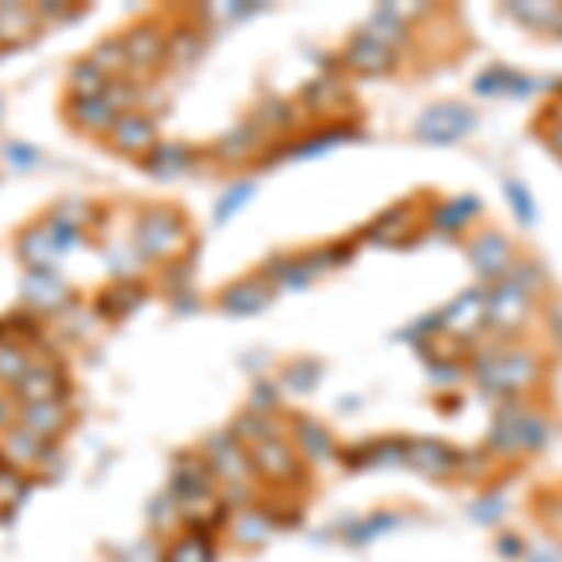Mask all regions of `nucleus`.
I'll return each mask as SVG.
<instances>
[{
    "label": "nucleus",
    "instance_id": "nucleus-1",
    "mask_svg": "<svg viewBox=\"0 0 562 562\" xmlns=\"http://www.w3.org/2000/svg\"><path fill=\"white\" fill-rule=\"evenodd\" d=\"M192 244V229H188L184 214L177 206H150L135 225V248L150 262H169Z\"/></svg>",
    "mask_w": 562,
    "mask_h": 562
},
{
    "label": "nucleus",
    "instance_id": "nucleus-2",
    "mask_svg": "<svg viewBox=\"0 0 562 562\" xmlns=\"http://www.w3.org/2000/svg\"><path fill=\"white\" fill-rule=\"evenodd\" d=\"M248 458H251L256 476L270 480V484H293V480H301V450H296L289 439H281L278 431L259 442H251Z\"/></svg>",
    "mask_w": 562,
    "mask_h": 562
},
{
    "label": "nucleus",
    "instance_id": "nucleus-3",
    "mask_svg": "<svg viewBox=\"0 0 562 562\" xmlns=\"http://www.w3.org/2000/svg\"><path fill=\"white\" fill-rule=\"evenodd\" d=\"M543 439H548V424L540 416L518 413V409H506L495 420L492 431V447L498 454H525V450H540Z\"/></svg>",
    "mask_w": 562,
    "mask_h": 562
},
{
    "label": "nucleus",
    "instance_id": "nucleus-4",
    "mask_svg": "<svg viewBox=\"0 0 562 562\" xmlns=\"http://www.w3.org/2000/svg\"><path fill=\"white\" fill-rule=\"evenodd\" d=\"M12 390H15V405H23L26 409V405L68 402L71 383H68V375L60 364H34Z\"/></svg>",
    "mask_w": 562,
    "mask_h": 562
},
{
    "label": "nucleus",
    "instance_id": "nucleus-5",
    "mask_svg": "<svg viewBox=\"0 0 562 562\" xmlns=\"http://www.w3.org/2000/svg\"><path fill=\"white\" fill-rule=\"evenodd\" d=\"M203 458L222 484H229V487L237 484V487H244V492H251L256 469H251V458L244 454V447L233 439V435H217V439H211V447H206Z\"/></svg>",
    "mask_w": 562,
    "mask_h": 562
},
{
    "label": "nucleus",
    "instance_id": "nucleus-6",
    "mask_svg": "<svg viewBox=\"0 0 562 562\" xmlns=\"http://www.w3.org/2000/svg\"><path fill=\"white\" fill-rule=\"evenodd\" d=\"M15 251H20L26 270H53V262L65 251V244H60L57 225H53L49 217H38V222H31L20 237H15Z\"/></svg>",
    "mask_w": 562,
    "mask_h": 562
},
{
    "label": "nucleus",
    "instance_id": "nucleus-7",
    "mask_svg": "<svg viewBox=\"0 0 562 562\" xmlns=\"http://www.w3.org/2000/svg\"><path fill=\"white\" fill-rule=\"evenodd\" d=\"M76 301L71 285L57 270H26L23 274V307L26 312H65Z\"/></svg>",
    "mask_w": 562,
    "mask_h": 562
},
{
    "label": "nucleus",
    "instance_id": "nucleus-8",
    "mask_svg": "<svg viewBox=\"0 0 562 562\" xmlns=\"http://www.w3.org/2000/svg\"><path fill=\"white\" fill-rule=\"evenodd\" d=\"M473 124H476V116L469 113L465 105L442 102V105H431L428 113L420 116V124H416V135H420L424 143H454L465 132H473Z\"/></svg>",
    "mask_w": 562,
    "mask_h": 562
},
{
    "label": "nucleus",
    "instance_id": "nucleus-9",
    "mask_svg": "<svg viewBox=\"0 0 562 562\" xmlns=\"http://www.w3.org/2000/svg\"><path fill=\"white\" fill-rule=\"evenodd\" d=\"M109 147L116 154H124V158L147 161L154 147H158V128H154V121L147 113H124L121 121L113 124V132H109Z\"/></svg>",
    "mask_w": 562,
    "mask_h": 562
},
{
    "label": "nucleus",
    "instance_id": "nucleus-10",
    "mask_svg": "<svg viewBox=\"0 0 562 562\" xmlns=\"http://www.w3.org/2000/svg\"><path fill=\"white\" fill-rule=\"evenodd\" d=\"M124 53H128V71H154L169 53V34H161L158 23H139L124 34Z\"/></svg>",
    "mask_w": 562,
    "mask_h": 562
},
{
    "label": "nucleus",
    "instance_id": "nucleus-11",
    "mask_svg": "<svg viewBox=\"0 0 562 562\" xmlns=\"http://www.w3.org/2000/svg\"><path fill=\"white\" fill-rule=\"evenodd\" d=\"M20 428L34 435L45 447L60 442L71 431V405L68 402H45V405H26L20 413Z\"/></svg>",
    "mask_w": 562,
    "mask_h": 562
},
{
    "label": "nucleus",
    "instance_id": "nucleus-12",
    "mask_svg": "<svg viewBox=\"0 0 562 562\" xmlns=\"http://www.w3.org/2000/svg\"><path fill=\"white\" fill-rule=\"evenodd\" d=\"M214 469L206 465V458H180L173 469V495L184 506L195 503H214Z\"/></svg>",
    "mask_w": 562,
    "mask_h": 562
},
{
    "label": "nucleus",
    "instance_id": "nucleus-13",
    "mask_svg": "<svg viewBox=\"0 0 562 562\" xmlns=\"http://www.w3.org/2000/svg\"><path fill=\"white\" fill-rule=\"evenodd\" d=\"M38 31H42L38 8L15 4V0H4V4H0V53H12V49H20V45L34 42Z\"/></svg>",
    "mask_w": 562,
    "mask_h": 562
},
{
    "label": "nucleus",
    "instance_id": "nucleus-14",
    "mask_svg": "<svg viewBox=\"0 0 562 562\" xmlns=\"http://www.w3.org/2000/svg\"><path fill=\"white\" fill-rule=\"evenodd\" d=\"M458 450L439 439H413L409 450H405V465H413L424 476H450L458 469Z\"/></svg>",
    "mask_w": 562,
    "mask_h": 562
},
{
    "label": "nucleus",
    "instance_id": "nucleus-15",
    "mask_svg": "<svg viewBox=\"0 0 562 562\" xmlns=\"http://www.w3.org/2000/svg\"><path fill=\"white\" fill-rule=\"evenodd\" d=\"M65 116H68L71 128L90 132V135H105V139H109V132H113V124L121 121L102 98H68Z\"/></svg>",
    "mask_w": 562,
    "mask_h": 562
},
{
    "label": "nucleus",
    "instance_id": "nucleus-16",
    "mask_svg": "<svg viewBox=\"0 0 562 562\" xmlns=\"http://www.w3.org/2000/svg\"><path fill=\"white\" fill-rule=\"evenodd\" d=\"M143 296H147V285L143 281H132V278H121L113 281V285H105L102 293H98V315L102 319H124V315H132L135 307L143 304Z\"/></svg>",
    "mask_w": 562,
    "mask_h": 562
},
{
    "label": "nucleus",
    "instance_id": "nucleus-17",
    "mask_svg": "<svg viewBox=\"0 0 562 562\" xmlns=\"http://www.w3.org/2000/svg\"><path fill=\"white\" fill-rule=\"evenodd\" d=\"M270 296L274 293H270V285L262 278H244L222 293V307L233 315H256L270 304Z\"/></svg>",
    "mask_w": 562,
    "mask_h": 562
},
{
    "label": "nucleus",
    "instance_id": "nucleus-18",
    "mask_svg": "<svg viewBox=\"0 0 562 562\" xmlns=\"http://www.w3.org/2000/svg\"><path fill=\"white\" fill-rule=\"evenodd\" d=\"M53 458V447H45L34 435H26L20 424L12 431H4V461L15 469H34V465H45Z\"/></svg>",
    "mask_w": 562,
    "mask_h": 562
},
{
    "label": "nucleus",
    "instance_id": "nucleus-19",
    "mask_svg": "<svg viewBox=\"0 0 562 562\" xmlns=\"http://www.w3.org/2000/svg\"><path fill=\"white\" fill-rule=\"evenodd\" d=\"M42 341V326L34 319V312L26 307H12V312L0 315V346L12 349H31Z\"/></svg>",
    "mask_w": 562,
    "mask_h": 562
},
{
    "label": "nucleus",
    "instance_id": "nucleus-20",
    "mask_svg": "<svg viewBox=\"0 0 562 562\" xmlns=\"http://www.w3.org/2000/svg\"><path fill=\"white\" fill-rule=\"evenodd\" d=\"M525 301H529V296H525V289H518V285H510V281H506V285L498 289L492 301H487V319L510 330V326H518L525 319V312H529V304H525Z\"/></svg>",
    "mask_w": 562,
    "mask_h": 562
},
{
    "label": "nucleus",
    "instance_id": "nucleus-21",
    "mask_svg": "<svg viewBox=\"0 0 562 562\" xmlns=\"http://www.w3.org/2000/svg\"><path fill=\"white\" fill-rule=\"evenodd\" d=\"M390 60H394L390 45H386V42H379L371 31L357 34V38H352V45H349V65H352V68H360V71H386V68H390Z\"/></svg>",
    "mask_w": 562,
    "mask_h": 562
},
{
    "label": "nucleus",
    "instance_id": "nucleus-22",
    "mask_svg": "<svg viewBox=\"0 0 562 562\" xmlns=\"http://www.w3.org/2000/svg\"><path fill=\"white\" fill-rule=\"evenodd\" d=\"M506 262H510V244H506L503 237H495V233H487V237H480L473 244V267L480 270V274L503 278Z\"/></svg>",
    "mask_w": 562,
    "mask_h": 562
},
{
    "label": "nucleus",
    "instance_id": "nucleus-23",
    "mask_svg": "<svg viewBox=\"0 0 562 562\" xmlns=\"http://www.w3.org/2000/svg\"><path fill=\"white\" fill-rule=\"evenodd\" d=\"M109 87V76L90 57L76 60L68 71V98H102Z\"/></svg>",
    "mask_w": 562,
    "mask_h": 562
},
{
    "label": "nucleus",
    "instance_id": "nucleus-24",
    "mask_svg": "<svg viewBox=\"0 0 562 562\" xmlns=\"http://www.w3.org/2000/svg\"><path fill=\"white\" fill-rule=\"evenodd\" d=\"M487 315V301H484V293H465L461 301H454L442 312V326H450V330H461V334H469L473 326L484 319Z\"/></svg>",
    "mask_w": 562,
    "mask_h": 562
},
{
    "label": "nucleus",
    "instance_id": "nucleus-25",
    "mask_svg": "<svg viewBox=\"0 0 562 562\" xmlns=\"http://www.w3.org/2000/svg\"><path fill=\"white\" fill-rule=\"evenodd\" d=\"M161 562H214V543L206 532H184V537H177L173 543L166 548V555Z\"/></svg>",
    "mask_w": 562,
    "mask_h": 562
},
{
    "label": "nucleus",
    "instance_id": "nucleus-26",
    "mask_svg": "<svg viewBox=\"0 0 562 562\" xmlns=\"http://www.w3.org/2000/svg\"><path fill=\"white\" fill-rule=\"evenodd\" d=\"M23 498H26V476H23V469L8 465V461L0 458V518H12V514L20 510Z\"/></svg>",
    "mask_w": 562,
    "mask_h": 562
},
{
    "label": "nucleus",
    "instance_id": "nucleus-27",
    "mask_svg": "<svg viewBox=\"0 0 562 562\" xmlns=\"http://www.w3.org/2000/svg\"><path fill=\"white\" fill-rule=\"evenodd\" d=\"M90 60L105 71L109 79H128V53H124V42L121 38H105L90 49Z\"/></svg>",
    "mask_w": 562,
    "mask_h": 562
},
{
    "label": "nucleus",
    "instance_id": "nucleus-28",
    "mask_svg": "<svg viewBox=\"0 0 562 562\" xmlns=\"http://www.w3.org/2000/svg\"><path fill=\"white\" fill-rule=\"evenodd\" d=\"M143 166L150 169V173H158V177H177V173H184L188 166H192V150L188 147H154V154Z\"/></svg>",
    "mask_w": 562,
    "mask_h": 562
},
{
    "label": "nucleus",
    "instance_id": "nucleus-29",
    "mask_svg": "<svg viewBox=\"0 0 562 562\" xmlns=\"http://www.w3.org/2000/svg\"><path fill=\"white\" fill-rule=\"evenodd\" d=\"M301 454L304 458H312V461H326V458H334V439H330V431H323L315 420H301Z\"/></svg>",
    "mask_w": 562,
    "mask_h": 562
},
{
    "label": "nucleus",
    "instance_id": "nucleus-30",
    "mask_svg": "<svg viewBox=\"0 0 562 562\" xmlns=\"http://www.w3.org/2000/svg\"><path fill=\"white\" fill-rule=\"evenodd\" d=\"M34 368L31 349H12V346H0V383L15 386L26 371Z\"/></svg>",
    "mask_w": 562,
    "mask_h": 562
},
{
    "label": "nucleus",
    "instance_id": "nucleus-31",
    "mask_svg": "<svg viewBox=\"0 0 562 562\" xmlns=\"http://www.w3.org/2000/svg\"><path fill=\"white\" fill-rule=\"evenodd\" d=\"M135 87L128 83V79H109V87H105V94H102V102L113 109L116 116H124V113H135Z\"/></svg>",
    "mask_w": 562,
    "mask_h": 562
},
{
    "label": "nucleus",
    "instance_id": "nucleus-32",
    "mask_svg": "<svg viewBox=\"0 0 562 562\" xmlns=\"http://www.w3.org/2000/svg\"><path fill=\"white\" fill-rule=\"evenodd\" d=\"M251 195H256V188H251V184H237L233 192H225V195H222V203H217V211H214V222H217V225H225L233 214L240 211L244 203H248Z\"/></svg>",
    "mask_w": 562,
    "mask_h": 562
},
{
    "label": "nucleus",
    "instance_id": "nucleus-33",
    "mask_svg": "<svg viewBox=\"0 0 562 562\" xmlns=\"http://www.w3.org/2000/svg\"><path fill=\"white\" fill-rule=\"evenodd\" d=\"M510 15H518L525 26H555L559 20V4H540V8H525V4H510Z\"/></svg>",
    "mask_w": 562,
    "mask_h": 562
},
{
    "label": "nucleus",
    "instance_id": "nucleus-34",
    "mask_svg": "<svg viewBox=\"0 0 562 562\" xmlns=\"http://www.w3.org/2000/svg\"><path fill=\"white\" fill-rule=\"evenodd\" d=\"M473 211H476V199H458V203L442 206L435 222H439L442 229H461V225H465L469 217H473Z\"/></svg>",
    "mask_w": 562,
    "mask_h": 562
},
{
    "label": "nucleus",
    "instance_id": "nucleus-35",
    "mask_svg": "<svg viewBox=\"0 0 562 562\" xmlns=\"http://www.w3.org/2000/svg\"><path fill=\"white\" fill-rule=\"evenodd\" d=\"M506 195H510V203L518 206L521 222H532V217H537V203H532V199L525 195V188L518 184V180H510V184H506Z\"/></svg>",
    "mask_w": 562,
    "mask_h": 562
},
{
    "label": "nucleus",
    "instance_id": "nucleus-36",
    "mask_svg": "<svg viewBox=\"0 0 562 562\" xmlns=\"http://www.w3.org/2000/svg\"><path fill=\"white\" fill-rule=\"evenodd\" d=\"M15 424H20V416H15V402H8V397H0V435L12 431Z\"/></svg>",
    "mask_w": 562,
    "mask_h": 562
},
{
    "label": "nucleus",
    "instance_id": "nucleus-37",
    "mask_svg": "<svg viewBox=\"0 0 562 562\" xmlns=\"http://www.w3.org/2000/svg\"><path fill=\"white\" fill-rule=\"evenodd\" d=\"M315 375H319V368H315V364H301L296 371H289V383H293V386H312Z\"/></svg>",
    "mask_w": 562,
    "mask_h": 562
},
{
    "label": "nucleus",
    "instance_id": "nucleus-38",
    "mask_svg": "<svg viewBox=\"0 0 562 562\" xmlns=\"http://www.w3.org/2000/svg\"><path fill=\"white\" fill-rule=\"evenodd\" d=\"M8 158H12V166H23V169H31L34 161V150L31 147H20V143H12V147H8Z\"/></svg>",
    "mask_w": 562,
    "mask_h": 562
},
{
    "label": "nucleus",
    "instance_id": "nucleus-39",
    "mask_svg": "<svg viewBox=\"0 0 562 562\" xmlns=\"http://www.w3.org/2000/svg\"><path fill=\"white\" fill-rule=\"evenodd\" d=\"M529 562H562V548L559 543H543V548L532 551Z\"/></svg>",
    "mask_w": 562,
    "mask_h": 562
},
{
    "label": "nucleus",
    "instance_id": "nucleus-40",
    "mask_svg": "<svg viewBox=\"0 0 562 562\" xmlns=\"http://www.w3.org/2000/svg\"><path fill=\"white\" fill-rule=\"evenodd\" d=\"M498 555H521V543H518V537L498 540Z\"/></svg>",
    "mask_w": 562,
    "mask_h": 562
},
{
    "label": "nucleus",
    "instance_id": "nucleus-41",
    "mask_svg": "<svg viewBox=\"0 0 562 562\" xmlns=\"http://www.w3.org/2000/svg\"><path fill=\"white\" fill-rule=\"evenodd\" d=\"M256 405H274V390H270V386H259V390H256Z\"/></svg>",
    "mask_w": 562,
    "mask_h": 562
},
{
    "label": "nucleus",
    "instance_id": "nucleus-42",
    "mask_svg": "<svg viewBox=\"0 0 562 562\" xmlns=\"http://www.w3.org/2000/svg\"><path fill=\"white\" fill-rule=\"evenodd\" d=\"M551 147H555V150L562 154V128H559L555 135H551Z\"/></svg>",
    "mask_w": 562,
    "mask_h": 562
},
{
    "label": "nucleus",
    "instance_id": "nucleus-43",
    "mask_svg": "<svg viewBox=\"0 0 562 562\" xmlns=\"http://www.w3.org/2000/svg\"><path fill=\"white\" fill-rule=\"evenodd\" d=\"M551 31H559V34H562V4H559V20H555V26H551Z\"/></svg>",
    "mask_w": 562,
    "mask_h": 562
},
{
    "label": "nucleus",
    "instance_id": "nucleus-44",
    "mask_svg": "<svg viewBox=\"0 0 562 562\" xmlns=\"http://www.w3.org/2000/svg\"><path fill=\"white\" fill-rule=\"evenodd\" d=\"M555 525H559V529H562V510H559V518H555Z\"/></svg>",
    "mask_w": 562,
    "mask_h": 562
}]
</instances>
